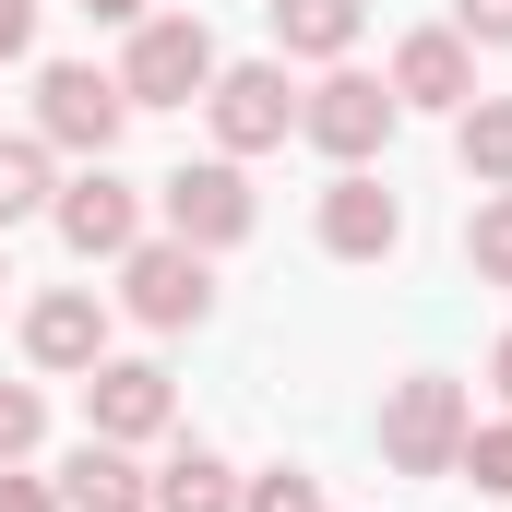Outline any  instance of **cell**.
<instances>
[{"mask_svg":"<svg viewBox=\"0 0 512 512\" xmlns=\"http://www.w3.org/2000/svg\"><path fill=\"white\" fill-rule=\"evenodd\" d=\"M465 382H441V370H405L382 393V465L393 477H453V453H465Z\"/></svg>","mask_w":512,"mask_h":512,"instance_id":"obj_1","label":"cell"},{"mask_svg":"<svg viewBox=\"0 0 512 512\" xmlns=\"http://www.w3.org/2000/svg\"><path fill=\"white\" fill-rule=\"evenodd\" d=\"M215 72H227V60H215L203 12H143V24H131V60H120V96L131 108H191Z\"/></svg>","mask_w":512,"mask_h":512,"instance_id":"obj_2","label":"cell"},{"mask_svg":"<svg viewBox=\"0 0 512 512\" xmlns=\"http://www.w3.org/2000/svg\"><path fill=\"white\" fill-rule=\"evenodd\" d=\"M120 120H131V96H120V72H96V60H48L36 72V143L48 155H108L120 143Z\"/></svg>","mask_w":512,"mask_h":512,"instance_id":"obj_3","label":"cell"},{"mask_svg":"<svg viewBox=\"0 0 512 512\" xmlns=\"http://www.w3.org/2000/svg\"><path fill=\"white\" fill-rule=\"evenodd\" d=\"M120 298H131V322L191 334V322L215 310V251H191V239H131L120 251Z\"/></svg>","mask_w":512,"mask_h":512,"instance_id":"obj_4","label":"cell"},{"mask_svg":"<svg viewBox=\"0 0 512 512\" xmlns=\"http://www.w3.org/2000/svg\"><path fill=\"white\" fill-rule=\"evenodd\" d=\"M393 120H405V108H393L382 72H322V84L298 96V131H310L334 167H370V155L393 143Z\"/></svg>","mask_w":512,"mask_h":512,"instance_id":"obj_5","label":"cell"},{"mask_svg":"<svg viewBox=\"0 0 512 512\" xmlns=\"http://www.w3.org/2000/svg\"><path fill=\"white\" fill-rule=\"evenodd\" d=\"M167 239H191V251H239L251 239V179H239V155H203V167H167Z\"/></svg>","mask_w":512,"mask_h":512,"instance_id":"obj_6","label":"cell"},{"mask_svg":"<svg viewBox=\"0 0 512 512\" xmlns=\"http://www.w3.org/2000/svg\"><path fill=\"white\" fill-rule=\"evenodd\" d=\"M203 120H215V155H274L298 131V96H286V60H239L203 84Z\"/></svg>","mask_w":512,"mask_h":512,"instance_id":"obj_7","label":"cell"},{"mask_svg":"<svg viewBox=\"0 0 512 512\" xmlns=\"http://www.w3.org/2000/svg\"><path fill=\"white\" fill-rule=\"evenodd\" d=\"M167 417H179V393H167L155 358H96L84 370V429L96 441H131L143 453V441H167Z\"/></svg>","mask_w":512,"mask_h":512,"instance_id":"obj_8","label":"cell"},{"mask_svg":"<svg viewBox=\"0 0 512 512\" xmlns=\"http://www.w3.org/2000/svg\"><path fill=\"white\" fill-rule=\"evenodd\" d=\"M48 215H60V239H72L84 262H120L131 239H143V191H131L108 155H96L84 179H60V203H48Z\"/></svg>","mask_w":512,"mask_h":512,"instance_id":"obj_9","label":"cell"},{"mask_svg":"<svg viewBox=\"0 0 512 512\" xmlns=\"http://www.w3.org/2000/svg\"><path fill=\"white\" fill-rule=\"evenodd\" d=\"M405 239V203H393L370 167H334V191H322V251L334 262H393Z\"/></svg>","mask_w":512,"mask_h":512,"instance_id":"obj_10","label":"cell"},{"mask_svg":"<svg viewBox=\"0 0 512 512\" xmlns=\"http://www.w3.org/2000/svg\"><path fill=\"white\" fill-rule=\"evenodd\" d=\"M393 108H477V48L453 36V24H417L405 48H393Z\"/></svg>","mask_w":512,"mask_h":512,"instance_id":"obj_11","label":"cell"},{"mask_svg":"<svg viewBox=\"0 0 512 512\" xmlns=\"http://www.w3.org/2000/svg\"><path fill=\"white\" fill-rule=\"evenodd\" d=\"M24 358H36V370H72V382H84V370L108 358V310H96V286H48V298L24 310Z\"/></svg>","mask_w":512,"mask_h":512,"instance_id":"obj_12","label":"cell"},{"mask_svg":"<svg viewBox=\"0 0 512 512\" xmlns=\"http://www.w3.org/2000/svg\"><path fill=\"white\" fill-rule=\"evenodd\" d=\"M60 512H155V477L131 465V441H72V465H60Z\"/></svg>","mask_w":512,"mask_h":512,"instance_id":"obj_13","label":"cell"},{"mask_svg":"<svg viewBox=\"0 0 512 512\" xmlns=\"http://www.w3.org/2000/svg\"><path fill=\"white\" fill-rule=\"evenodd\" d=\"M370 24V0H274V48L286 60H346Z\"/></svg>","mask_w":512,"mask_h":512,"instance_id":"obj_14","label":"cell"},{"mask_svg":"<svg viewBox=\"0 0 512 512\" xmlns=\"http://www.w3.org/2000/svg\"><path fill=\"white\" fill-rule=\"evenodd\" d=\"M155 512H239V465L203 453V441L167 453V465H155Z\"/></svg>","mask_w":512,"mask_h":512,"instance_id":"obj_15","label":"cell"},{"mask_svg":"<svg viewBox=\"0 0 512 512\" xmlns=\"http://www.w3.org/2000/svg\"><path fill=\"white\" fill-rule=\"evenodd\" d=\"M453 143H465V179L477 191H512V96H477L453 120Z\"/></svg>","mask_w":512,"mask_h":512,"instance_id":"obj_16","label":"cell"},{"mask_svg":"<svg viewBox=\"0 0 512 512\" xmlns=\"http://www.w3.org/2000/svg\"><path fill=\"white\" fill-rule=\"evenodd\" d=\"M48 203H60L48 143H0V227H24V215H48Z\"/></svg>","mask_w":512,"mask_h":512,"instance_id":"obj_17","label":"cell"},{"mask_svg":"<svg viewBox=\"0 0 512 512\" xmlns=\"http://www.w3.org/2000/svg\"><path fill=\"white\" fill-rule=\"evenodd\" d=\"M465 262H477V286H512V191H489L465 215Z\"/></svg>","mask_w":512,"mask_h":512,"instance_id":"obj_18","label":"cell"},{"mask_svg":"<svg viewBox=\"0 0 512 512\" xmlns=\"http://www.w3.org/2000/svg\"><path fill=\"white\" fill-rule=\"evenodd\" d=\"M453 477H477L489 501H512V417H489V429H465V453H453Z\"/></svg>","mask_w":512,"mask_h":512,"instance_id":"obj_19","label":"cell"},{"mask_svg":"<svg viewBox=\"0 0 512 512\" xmlns=\"http://www.w3.org/2000/svg\"><path fill=\"white\" fill-rule=\"evenodd\" d=\"M48 441V405H36V382H0V465H24Z\"/></svg>","mask_w":512,"mask_h":512,"instance_id":"obj_20","label":"cell"},{"mask_svg":"<svg viewBox=\"0 0 512 512\" xmlns=\"http://www.w3.org/2000/svg\"><path fill=\"white\" fill-rule=\"evenodd\" d=\"M239 512H322V477L274 465V477H251V489H239Z\"/></svg>","mask_w":512,"mask_h":512,"instance_id":"obj_21","label":"cell"},{"mask_svg":"<svg viewBox=\"0 0 512 512\" xmlns=\"http://www.w3.org/2000/svg\"><path fill=\"white\" fill-rule=\"evenodd\" d=\"M453 36L465 48H512V0H453Z\"/></svg>","mask_w":512,"mask_h":512,"instance_id":"obj_22","label":"cell"},{"mask_svg":"<svg viewBox=\"0 0 512 512\" xmlns=\"http://www.w3.org/2000/svg\"><path fill=\"white\" fill-rule=\"evenodd\" d=\"M0 512H60V489H48V477H24V465H0Z\"/></svg>","mask_w":512,"mask_h":512,"instance_id":"obj_23","label":"cell"},{"mask_svg":"<svg viewBox=\"0 0 512 512\" xmlns=\"http://www.w3.org/2000/svg\"><path fill=\"white\" fill-rule=\"evenodd\" d=\"M36 48V0H0V60H24Z\"/></svg>","mask_w":512,"mask_h":512,"instance_id":"obj_24","label":"cell"},{"mask_svg":"<svg viewBox=\"0 0 512 512\" xmlns=\"http://www.w3.org/2000/svg\"><path fill=\"white\" fill-rule=\"evenodd\" d=\"M84 12H96V24H143L155 0H84Z\"/></svg>","mask_w":512,"mask_h":512,"instance_id":"obj_25","label":"cell"},{"mask_svg":"<svg viewBox=\"0 0 512 512\" xmlns=\"http://www.w3.org/2000/svg\"><path fill=\"white\" fill-rule=\"evenodd\" d=\"M489 382H501V405H512V334H501V346H489Z\"/></svg>","mask_w":512,"mask_h":512,"instance_id":"obj_26","label":"cell"},{"mask_svg":"<svg viewBox=\"0 0 512 512\" xmlns=\"http://www.w3.org/2000/svg\"><path fill=\"white\" fill-rule=\"evenodd\" d=\"M0 286H12V274H0Z\"/></svg>","mask_w":512,"mask_h":512,"instance_id":"obj_27","label":"cell"}]
</instances>
